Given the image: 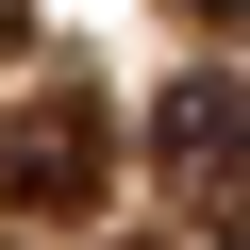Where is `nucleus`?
Here are the masks:
<instances>
[{"mask_svg":"<svg viewBox=\"0 0 250 250\" xmlns=\"http://www.w3.org/2000/svg\"><path fill=\"white\" fill-rule=\"evenodd\" d=\"M134 250H184V233H134Z\"/></svg>","mask_w":250,"mask_h":250,"instance_id":"obj_6","label":"nucleus"},{"mask_svg":"<svg viewBox=\"0 0 250 250\" xmlns=\"http://www.w3.org/2000/svg\"><path fill=\"white\" fill-rule=\"evenodd\" d=\"M200 17H233V34H250V0H200Z\"/></svg>","mask_w":250,"mask_h":250,"instance_id":"obj_4","label":"nucleus"},{"mask_svg":"<svg viewBox=\"0 0 250 250\" xmlns=\"http://www.w3.org/2000/svg\"><path fill=\"white\" fill-rule=\"evenodd\" d=\"M150 167H167V200H233V184H250V83L184 67V83L150 100Z\"/></svg>","mask_w":250,"mask_h":250,"instance_id":"obj_2","label":"nucleus"},{"mask_svg":"<svg viewBox=\"0 0 250 250\" xmlns=\"http://www.w3.org/2000/svg\"><path fill=\"white\" fill-rule=\"evenodd\" d=\"M0 50H17V0H0Z\"/></svg>","mask_w":250,"mask_h":250,"instance_id":"obj_5","label":"nucleus"},{"mask_svg":"<svg viewBox=\"0 0 250 250\" xmlns=\"http://www.w3.org/2000/svg\"><path fill=\"white\" fill-rule=\"evenodd\" d=\"M200 250H250V184H233V200H200Z\"/></svg>","mask_w":250,"mask_h":250,"instance_id":"obj_3","label":"nucleus"},{"mask_svg":"<svg viewBox=\"0 0 250 250\" xmlns=\"http://www.w3.org/2000/svg\"><path fill=\"white\" fill-rule=\"evenodd\" d=\"M100 184H117V117H100L83 83L17 100V134H0V200H34V217H83Z\"/></svg>","mask_w":250,"mask_h":250,"instance_id":"obj_1","label":"nucleus"}]
</instances>
